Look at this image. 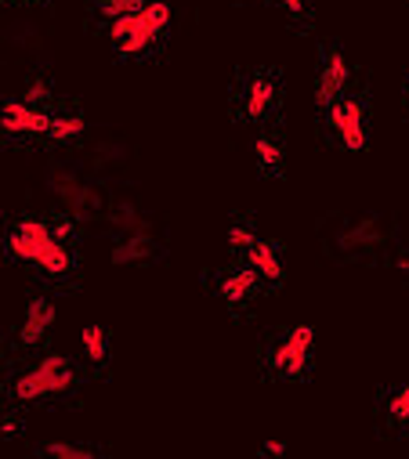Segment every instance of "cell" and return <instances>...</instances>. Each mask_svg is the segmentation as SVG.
<instances>
[{
    "label": "cell",
    "instance_id": "1",
    "mask_svg": "<svg viewBox=\"0 0 409 459\" xmlns=\"http://www.w3.org/2000/svg\"><path fill=\"white\" fill-rule=\"evenodd\" d=\"M8 254L22 264L40 268L48 279H65L76 268V254L65 239L55 236V224L44 217H22L12 224V232L4 239Z\"/></svg>",
    "mask_w": 409,
    "mask_h": 459
},
{
    "label": "cell",
    "instance_id": "2",
    "mask_svg": "<svg viewBox=\"0 0 409 459\" xmlns=\"http://www.w3.org/2000/svg\"><path fill=\"white\" fill-rule=\"evenodd\" d=\"M80 384V373L76 366L65 359V355H44L37 359L33 366H26L15 380H12V398L19 405H33L40 398H62V394H73Z\"/></svg>",
    "mask_w": 409,
    "mask_h": 459
},
{
    "label": "cell",
    "instance_id": "3",
    "mask_svg": "<svg viewBox=\"0 0 409 459\" xmlns=\"http://www.w3.org/2000/svg\"><path fill=\"white\" fill-rule=\"evenodd\" d=\"M170 26V4L167 0H145V4L131 15H120L109 22V40L117 44L120 55H145L160 33Z\"/></svg>",
    "mask_w": 409,
    "mask_h": 459
},
{
    "label": "cell",
    "instance_id": "4",
    "mask_svg": "<svg viewBox=\"0 0 409 459\" xmlns=\"http://www.w3.org/2000/svg\"><path fill=\"white\" fill-rule=\"evenodd\" d=\"M312 343H316V333L312 325H293L286 329L265 355V366L272 377H283V380H300L304 373L312 369Z\"/></svg>",
    "mask_w": 409,
    "mask_h": 459
},
{
    "label": "cell",
    "instance_id": "5",
    "mask_svg": "<svg viewBox=\"0 0 409 459\" xmlns=\"http://www.w3.org/2000/svg\"><path fill=\"white\" fill-rule=\"evenodd\" d=\"M323 112H326L330 134H334L348 152H362V149H366V105H362L359 94L344 91V94H341L330 108H323Z\"/></svg>",
    "mask_w": 409,
    "mask_h": 459
},
{
    "label": "cell",
    "instance_id": "6",
    "mask_svg": "<svg viewBox=\"0 0 409 459\" xmlns=\"http://www.w3.org/2000/svg\"><path fill=\"white\" fill-rule=\"evenodd\" d=\"M384 243H387V228H380L377 217L341 221V228H334V236H330V247L341 257H373Z\"/></svg>",
    "mask_w": 409,
    "mask_h": 459
},
{
    "label": "cell",
    "instance_id": "7",
    "mask_svg": "<svg viewBox=\"0 0 409 459\" xmlns=\"http://www.w3.org/2000/svg\"><path fill=\"white\" fill-rule=\"evenodd\" d=\"M51 117L55 112H48L40 105H30L22 98L0 101V131L12 134V138H48Z\"/></svg>",
    "mask_w": 409,
    "mask_h": 459
},
{
    "label": "cell",
    "instance_id": "8",
    "mask_svg": "<svg viewBox=\"0 0 409 459\" xmlns=\"http://www.w3.org/2000/svg\"><path fill=\"white\" fill-rule=\"evenodd\" d=\"M279 101V83L272 73H247L236 91V105L243 120H268Z\"/></svg>",
    "mask_w": 409,
    "mask_h": 459
},
{
    "label": "cell",
    "instance_id": "9",
    "mask_svg": "<svg viewBox=\"0 0 409 459\" xmlns=\"http://www.w3.org/2000/svg\"><path fill=\"white\" fill-rule=\"evenodd\" d=\"M348 87H352V62H348V55L341 48H326L319 76H316V101H319V108H330Z\"/></svg>",
    "mask_w": 409,
    "mask_h": 459
},
{
    "label": "cell",
    "instance_id": "10",
    "mask_svg": "<svg viewBox=\"0 0 409 459\" xmlns=\"http://www.w3.org/2000/svg\"><path fill=\"white\" fill-rule=\"evenodd\" d=\"M55 318H58V311H55V304L48 297H30L26 311H22V322H19V333H15V343H19V348H26V351L40 348L44 336L55 325Z\"/></svg>",
    "mask_w": 409,
    "mask_h": 459
},
{
    "label": "cell",
    "instance_id": "11",
    "mask_svg": "<svg viewBox=\"0 0 409 459\" xmlns=\"http://www.w3.org/2000/svg\"><path fill=\"white\" fill-rule=\"evenodd\" d=\"M265 279L250 268V264H243V268H229L222 279H218V293H222V300L229 304V307H243V304H250L254 297H257V286H261Z\"/></svg>",
    "mask_w": 409,
    "mask_h": 459
},
{
    "label": "cell",
    "instance_id": "12",
    "mask_svg": "<svg viewBox=\"0 0 409 459\" xmlns=\"http://www.w3.org/2000/svg\"><path fill=\"white\" fill-rule=\"evenodd\" d=\"M380 423L391 434H409V384H398L380 394Z\"/></svg>",
    "mask_w": 409,
    "mask_h": 459
},
{
    "label": "cell",
    "instance_id": "13",
    "mask_svg": "<svg viewBox=\"0 0 409 459\" xmlns=\"http://www.w3.org/2000/svg\"><path fill=\"white\" fill-rule=\"evenodd\" d=\"M247 264L265 279V282H283V257L268 239H254V247L247 250Z\"/></svg>",
    "mask_w": 409,
    "mask_h": 459
},
{
    "label": "cell",
    "instance_id": "14",
    "mask_svg": "<svg viewBox=\"0 0 409 459\" xmlns=\"http://www.w3.org/2000/svg\"><path fill=\"white\" fill-rule=\"evenodd\" d=\"M149 254H152L149 232H131L113 247V261L117 264H142V261H149Z\"/></svg>",
    "mask_w": 409,
    "mask_h": 459
},
{
    "label": "cell",
    "instance_id": "15",
    "mask_svg": "<svg viewBox=\"0 0 409 459\" xmlns=\"http://www.w3.org/2000/svg\"><path fill=\"white\" fill-rule=\"evenodd\" d=\"M83 134H87V120L80 117V112H55L51 117V131H48L51 142L65 145V142H76Z\"/></svg>",
    "mask_w": 409,
    "mask_h": 459
},
{
    "label": "cell",
    "instance_id": "16",
    "mask_svg": "<svg viewBox=\"0 0 409 459\" xmlns=\"http://www.w3.org/2000/svg\"><path fill=\"white\" fill-rule=\"evenodd\" d=\"M80 343H83V355H87L91 366H106V359H109V333H106V325H83Z\"/></svg>",
    "mask_w": 409,
    "mask_h": 459
},
{
    "label": "cell",
    "instance_id": "17",
    "mask_svg": "<svg viewBox=\"0 0 409 459\" xmlns=\"http://www.w3.org/2000/svg\"><path fill=\"white\" fill-rule=\"evenodd\" d=\"M254 156H257V167L261 170H268V174H275V170H283V145L272 138V134H261L257 142H254Z\"/></svg>",
    "mask_w": 409,
    "mask_h": 459
},
{
    "label": "cell",
    "instance_id": "18",
    "mask_svg": "<svg viewBox=\"0 0 409 459\" xmlns=\"http://www.w3.org/2000/svg\"><path fill=\"white\" fill-rule=\"evenodd\" d=\"M37 452L40 455H55V459H91V455H98L94 445H73V441H48Z\"/></svg>",
    "mask_w": 409,
    "mask_h": 459
},
{
    "label": "cell",
    "instance_id": "19",
    "mask_svg": "<svg viewBox=\"0 0 409 459\" xmlns=\"http://www.w3.org/2000/svg\"><path fill=\"white\" fill-rule=\"evenodd\" d=\"M142 4H145V0H94V12H98V19L113 22V19H120V15L138 12Z\"/></svg>",
    "mask_w": 409,
    "mask_h": 459
},
{
    "label": "cell",
    "instance_id": "20",
    "mask_svg": "<svg viewBox=\"0 0 409 459\" xmlns=\"http://www.w3.org/2000/svg\"><path fill=\"white\" fill-rule=\"evenodd\" d=\"M55 98V91H51V80H44V76H30L26 80V91H22V101H30V105H40V108H48V101Z\"/></svg>",
    "mask_w": 409,
    "mask_h": 459
},
{
    "label": "cell",
    "instance_id": "21",
    "mask_svg": "<svg viewBox=\"0 0 409 459\" xmlns=\"http://www.w3.org/2000/svg\"><path fill=\"white\" fill-rule=\"evenodd\" d=\"M254 239H257V232H254V228H250V224H243V221L229 224V247H232V250L247 254V250L254 247Z\"/></svg>",
    "mask_w": 409,
    "mask_h": 459
},
{
    "label": "cell",
    "instance_id": "22",
    "mask_svg": "<svg viewBox=\"0 0 409 459\" xmlns=\"http://www.w3.org/2000/svg\"><path fill=\"white\" fill-rule=\"evenodd\" d=\"M275 4H279L290 19H309V15H312V0H275Z\"/></svg>",
    "mask_w": 409,
    "mask_h": 459
},
{
    "label": "cell",
    "instance_id": "23",
    "mask_svg": "<svg viewBox=\"0 0 409 459\" xmlns=\"http://www.w3.org/2000/svg\"><path fill=\"white\" fill-rule=\"evenodd\" d=\"M22 434V420L19 416H0V437H19Z\"/></svg>",
    "mask_w": 409,
    "mask_h": 459
},
{
    "label": "cell",
    "instance_id": "24",
    "mask_svg": "<svg viewBox=\"0 0 409 459\" xmlns=\"http://www.w3.org/2000/svg\"><path fill=\"white\" fill-rule=\"evenodd\" d=\"M261 452L265 455H286V445L283 441H268V445H261Z\"/></svg>",
    "mask_w": 409,
    "mask_h": 459
},
{
    "label": "cell",
    "instance_id": "25",
    "mask_svg": "<svg viewBox=\"0 0 409 459\" xmlns=\"http://www.w3.org/2000/svg\"><path fill=\"white\" fill-rule=\"evenodd\" d=\"M15 4H40V0H15Z\"/></svg>",
    "mask_w": 409,
    "mask_h": 459
},
{
    "label": "cell",
    "instance_id": "26",
    "mask_svg": "<svg viewBox=\"0 0 409 459\" xmlns=\"http://www.w3.org/2000/svg\"><path fill=\"white\" fill-rule=\"evenodd\" d=\"M405 94H409V76H405Z\"/></svg>",
    "mask_w": 409,
    "mask_h": 459
}]
</instances>
